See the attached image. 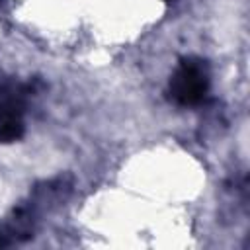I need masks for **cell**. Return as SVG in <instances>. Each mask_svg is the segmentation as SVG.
I'll return each mask as SVG.
<instances>
[{"mask_svg": "<svg viewBox=\"0 0 250 250\" xmlns=\"http://www.w3.org/2000/svg\"><path fill=\"white\" fill-rule=\"evenodd\" d=\"M29 88L16 80L0 84V143H14L23 135V109Z\"/></svg>", "mask_w": 250, "mask_h": 250, "instance_id": "2", "label": "cell"}, {"mask_svg": "<svg viewBox=\"0 0 250 250\" xmlns=\"http://www.w3.org/2000/svg\"><path fill=\"white\" fill-rule=\"evenodd\" d=\"M209 92L207 62L195 57L182 59L170 78V98L178 105H197Z\"/></svg>", "mask_w": 250, "mask_h": 250, "instance_id": "1", "label": "cell"}, {"mask_svg": "<svg viewBox=\"0 0 250 250\" xmlns=\"http://www.w3.org/2000/svg\"><path fill=\"white\" fill-rule=\"evenodd\" d=\"M164 2H170V0H164Z\"/></svg>", "mask_w": 250, "mask_h": 250, "instance_id": "3", "label": "cell"}]
</instances>
